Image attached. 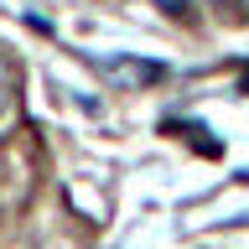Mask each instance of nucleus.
<instances>
[{
	"mask_svg": "<svg viewBox=\"0 0 249 249\" xmlns=\"http://www.w3.org/2000/svg\"><path fill=\"white\" fill-rule=\"evenodd\" d=\"M89 68L99 78H109V83H120V89H151V83L166 78V62H145V57H99L93 52Z\"/></svg>",
	"mask_w": 249,
	"mask_h": 249,
	"instance_id": "nucleus-1",
	"label": "nucleus"
},
{
	"mask_svg": "<svg viewBox=\"0 0 249 249\" xmlns=\"http://www.w3.org/2000/svg\"><path fill=\"white\" fill-rule=\"evenodd\" d=\"M11 99H16V73H11V62L0 57V114L11 109Z\"/></svg>",
	"mask_w": 249,
	"mask_h": 249,
	"instance_id": "nucleus-2",
	"label": "nucleus"
},
{
	"mask_svg": "<svg viewBox=\"0 0 249 249\" xmlns=\"http://www.w3.org/2000/svg\"><path fill=\"white\" fill-rule=\"evenodd\" d=\"M166 16H192V0H156Z\"/></svg>",
	"mask_w": 249,
	"mask_h": 249,
	"instance_id": "nucleus-3",
	"label": "nucleus"
},
{
	"mask_svg": "<svg viewBox=\"0 0 249 249\" xmlns=\"http://www.w3.org/2000/svg\"><path fill=\"white\" fill-rule=\"evenodd\" d=\"M239 89H244V93H249V68H244V73H239Z\"/></svg>",
	"mask_w": 249,
	"mask_h": 249,
	"instance_id": "nucleus-4",
	"label": "nucleus"
}]
</instances>
